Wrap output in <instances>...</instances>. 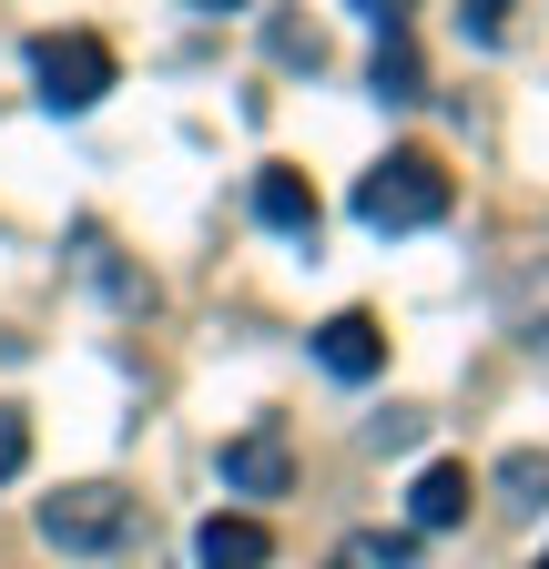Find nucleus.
<instances>
[{
    "label": "nucleus",
    "instance_id": "nucleus-19",
    "mask_svg": "<svg viewBox=\"0 0 549 569\" xmlns=\"http://www.w3.org/2000/svg\"><path fill=\"white\" fill-rule=\"evenodd\" d=\"M529 569H549V549H539V559H529Z\"/></svg>",
    "mask_w": 549,
    "mask_h": 569
},
{
    "label": "nucleus",
    "instance_id": "nucleus-1",
    "mask_svg": "<svg viewBox=\"0 0 549 569\" xmlns=\"http://www.w3.org/2000/svg\"><path fill=\"white\" fill-rule=\"evenodd\" d=\"M357 224L367 234H428V224H448V173H438V153H387L357 183Z\"/></svg>",
    "mask_w": 549,
    "mask_h": 569
},
{
    "label": "nucleus",
    "instance_id": "nucleus-13",
    "mask_svg": "<svg viewBox=\"0 0 549 569\" xmlns=\"http://www.w3.org/2000/svg\"><path fill=\"white\" fill-rule=\"evenodd\" d=\"M264 51L286 61V71H326V31L316 21H264Z\"/></svg>",
    "mask_w": 549,
    "mask_h": 569
},
{
    "label": "nucleus",
    "instance_id": "nucleus-18",
    "mask_svg": "<svg viewBox=\"0 0 549 569\" xmlns=\"http://www.w3.org/2000/svg\"><path fill=\"white\" fill-rule=\"evenodd\" d=\"M193 11H244V0H193Z\"/></svg>",
    "mask_w": 549,
    "mask_h": 569
},
{
    "label": "nucleus",
    "instance_id": "nucleus-10",
    "mask_svg": "<svg viewBox=\"0 0 549 569\" xmlns=\"http://www.w3.org/2000/svg\"><path fill=\"white\" fill-rule=\"evenodd\" d=\"M367 82H377V102H428V61H418V41H407V31H377Z\"/></svg>",
    "mask_w": 549,
    "mask_h": 569
},
{
    "label": "nucleus",
    "instance_id": "nucleus-4",
    "mask_svg": "<svg viewBox=\"0 0 549 569\" xmlns=\"http://www.w3.org/2000/svg\"><path fill=\"white\" fill-rule=\"evenodd\" d=\"M224 488H234V498H286V488H296L286 417H254L244 438H224Z\"/></svg>",
    "mask_w": 549,
    "mask_h": 569
},
{
    "label": "nucleus",
    "instance_id": "nucleus-11",
    "mask_svg": "<svg viewBox=\"0 0 549 569\" xmlns=\"http://www.w3.org/2000/svg\"><path fill=\"white\" fill-rule=\"evenodd\" d=\"M499 509H549V458L539 448H519V458H499Z\"/></svg>",
    "mask_w": 549,
    "mask_h": 569
},
{
    "label": "nucleus",
    "instance_id": "nucleus-14",
    "mask_svg": "<svg viewBox=\"0 0 549 569\" xmlns=\"http://www.w3.org/2000/svg\"><path fill=\"white\" fill-rule=\"evenodd\" d=\"M21 468H31V417H21L11 397H0V488H11Z\"/></svg>",
    "mask_w": 549,
    "mask_h": 569
},
{
    "label": "nucleus",
    "instance_id": "nucleus-15",
    "mask_svg": "<svg viewBox=\"0 0 549 569\" xmlns=\"http://www.w3.org/2000/svg\"><path fill=\"white\" fill-rule=\"evenodd\" d=\"M458 31H468L478 51H499V41H509V0H458Z\"/></svg>",
    "mask_w": 549,
    "mask_h": 569
},
{
    "label": "nucleus",
    "instance_id": "nucleus-16",
    "mask_svg": "<svg viewBox=\"0 0 549 569\" xmlns=\"http://www.w3.org/2000/svg\"><path fill=\"white\" fill-rule=\"evenodd\" d=\"M418 438H428V417H407V407L367 417V448H387V458H397V448H418Z\"/></svg>",
    "mask_w": 549,
    "mask_h": 569
},
{
    "label": "nucleus",
    "instance_id": "nucleus-9",
    "mask_svg": "<svg viewBox=\"0 0 549 569\" xmlns=\"http://www.w3.org/2000/svg\"><path fill=\"white\" fill-rule=\"evenodd\" d=\"M509 336H519L529 356H549V254H529V264L509 274Z\"/></svg>",
    "mask_w": 549,
    "mask_h": 569
},
{
    "label": "nucleus",
    "instance_id": "nucleus-12",
    "mask_svg": "<svg viewBox=\"0 0 549 569\" xmlns=\"http://www.w3.org/2000/svg\"><path fill=\"white\" fill-rule=\"evenodd\" d=\"M347 569H418V529H357Z\"/></svg>",
    "mask_w": 549,
    "mask_h": 569
},
{
    "label": "nucleus",
    "instance_id": "nucleus-6",
    "mask_svg": "<svg viewBox=\"0 0 549 569\" xmlns=\"http://www.w3.org/2000/svg\"><path fill=\"white\" fill-rule=\"evenodd\" d=\"M264 559H274V529L244 519V509H214L193 529V569H264Z\"/></svg>",
    "mask_w": 549,
    "mask_h": 569
},
{
    "label": "nucleus",
    "instance_id": "nucleus-17",
    "mask_svg": "<svg viewBox=\"0 0 549 569\" xmlns=\"http://www.w3.org/2000/svg\"><path fill=\"white\" fill-rule=\"evenodd\" d=\"M357 11H367L377 31H407V0H357Z\"/></svg>",
    "mask_w": 549,
    "mask_h": 569
},
{
    "label": "nucleus",
    "instance_id": "nucleus-2",
    "mask_svg": "<svg viewBox=\"0 0 549 569\" xmlns=\"http://www.w3.org/2000/svg\"><path fill=\"white\" fill-rule=\"evenodd\" d=\"M41 539H51L61 559H112V549L132 539V488H112V478L51 488V498H41Z\"/></svg>",
    "mask_w": 549,
    "mask_h": 569
},
{
    "label": "nucleus",
    "instance_id": "nucleus-3",
    "mask_svg": "<svg viewBox=\"0 0 549 569\" xmlns=\"http://www.w3.org/2000/svg\"><path fill=\"white\" fill-rule=\"evenodd\" d=\"M31 82H41V112H92V102L122 82V61H112V41H92V31H41V41H31Z\"/></svg>",
    "mask_w": 549,
    "mask_h": 569
},
{
    "label": "nucleus",
    "instance_id": "nucleus-7",
    "mask_svg": "<svg viewBox=\"0 0 549 569\" xmlns=\"http://www.w3.org/2000/svg\"><path fill=\"white\" fill-rule=\"evenodd\" d=\"M468 498H478V478H468L458 458H438V468H418V488H407V519H418V539H438V529H458V519H468Z\"/></svg>",
    "mask_w": 549,
    "mask_h": 569
},
{
    "label": "nucleus",
    "instance_id": "nucleus-5",
    "mask_svg": "<svg viewBox=\"0 0 549 569\" xmlns=\"http://www.w3.org/2000/svg\"><path fill=\"white\" fill-rule=\"evenodd\" d=\"M316 367H326L336 387H367V377L387 367V326H377L367 306H347V316H326V326H316Z\"/></svg>",
    "mask_w": 549,
    "mask_h": 569
},
{
    "label": "nucleus",
    "instance_id": "nucleus-8",
    "mask_svg": "<svg viewBox=\"0 0 549 569\" xmlns=\"http://www.w3.org/2000/svg\"><path fill=\"white\" fill-rule=\"evenodd\" d=\"M254 213H264L274 234H306V244H316V183H306L296 163H264V173H254Z\"/></svg>",
    "mask_w": 549,
    "mask_h": 569
}]
</instances>
